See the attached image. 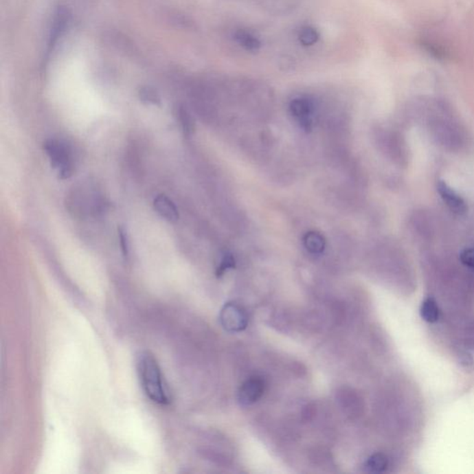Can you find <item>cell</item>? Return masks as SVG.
<instances>
[{"label":"cell","instance_id":"obj_12","mask_svg":"<svg viewBox=\"0 0 474 474\" xmlns=\"http://www.w3.org/2000/svg\"><path fill=\"white\" fill-rule=\"evenodd\" d=\"M319 38L318 31L313 26H303L298 33V40L304 47H311L315 45Z\"/></svg>","mask_w":474,"mask_h":474},{"label":"cell","instance_id":"obj_14","mask_svg":"<svg viewBox=\"0 0 474 474\" xmlns=\"http://www.w3.org/2000/svg\"><path fill=\"white\" fill-rule=\"evenodd\" d=\"M140 100L144 102L153 104V105H159L161 104V98L155 90L150 89V87H144L139 92Z\"/></svg>","mask_w":474,"mask_h":474},{"label":"cell","instance_id":"obj_11","mask_svg":"<svg viewBox=\"0 0 474 474\" xmlns=\"http://www.w3.org/2000/svg\"><path fill=\"white\" fill-rule=\"evenodd\" d=\"M292 113L300 119H307L313 110V103L307 98H297L291 104Z\"/></svg>","mask_w":474,"mask_h":474},{"label":"cell","instance_id":"obj_6","mask_svg":"<svg viewBox=\"0 0 474 474\" xmlns=\"http://www.w3.org/2000/svg\"><path fill=\"white\" fill-rule=\"evenodd\" d=\"M436 188H438V194L443 199L444 204L454 214L462 216L467 212L468 207L464 199L444 181L439 180L436 183Z\"/></svg>","mask_w":474,"mask_h":474},{"label":"cell","instance_id":"obj_17","mask_svg":"<svg viewBox=\"0 0 474 474\" xmlns=\"http://www.w3.org/2000/svg\"><path fill=\"white\" fill-rule=\"evenodd\" d=\"M120 246H121L122 253L125 258L129 257V242H128V236L126 231L122 226L118 228Z\"/></svg>","mask_w":474,"mask_h":474},{"label":"cell","instance_id":"obj_16","mask_svg":"<svg viewBox=\"0 0 474 474\" xmlns=\"http://www.w3.org/2000/svg\"><path fill=\"white\" fill-rule=\"evenodd\" d=\"M460 260L462 264L474 270V247H469L460 252Z\"/></svg>","mask_w":474,"mask_h":474},{"label":"cell","instance_id":"obj_3","mask_svg":"<svg viewBox=\"0 0 474 474\" xmlns=\"http://www.w3.org/2000/svg\"><path fill=\"white\" fill-rule=\"evenodd\" d=\"M220 321L226 331L238 332L247 328L249 319L240 306L227 303L221 311Z\"/></svg>","mask_w":474,"mask_h":474},{"label":"cell","instance_id":"obj_10","mask_svg":"<svg viewBox=\"0 0 474 474\" xmlns=\"http://www.w3.org/2000/svg\"><path fill=\"white\" fill-rule=\"evenodd\" d=\"M390 466V460L386 455L383 453L372 454L365 462V470L368 473H381L387 470Z\"/></svg>","mask_w":474,"mask_h":474},{"label":"cell","instance_id":"obj_5","mask_svg":"<svg viewBox=\"0 0 474 474\" xmlns=\"http://www.w3.org/2000/svg\"><path fill=\"white\" fill-rule=\"evenodd\" d=\"M69 23H70V14H69L68 10L63 7H58L53 15L52 25H50L47 47V56L54 52L58 40L65 34Z\"/></svg>","mask_w":474,"mask_h":474},{"label":"cell","instance_id":"obj_13","mask_svg":"<svg viewBox=\"0 0 474 474\" xmlns=\"http://www.w3.org/2000/svg\"><path fill=\"white\" fill-rule=\"evenodd\" d=\"M306 247L313 253H319L322 251L324 247V242L322 237L318 234H310L306 237Z\"/></svg>","mask_w":474,"mask_h":474},{"label":"cell","instance_id":"obj_4","mask_svg":"<svg viewBox=\"0 0 474 474\" xmlns=\"http://www.w3.org/2000/svg\"><path fill=\"white\" fill-rule=\"evenodd\" d=\"M266 390L265 380L262 377H249L242 383L238 390V400L244 406L256 403L264 395Z\"/></svg>","mask_w":474,"mask_h":474},{"label":"cell","instance_id":"obj_7","mask_svg":"<svg viewBox=\"0 0 474 474\" xmlns=\"http://www.w3.org/2000/svg\"><path fill=\"white\" fill-rule=\"evenodd\" d=\"M154 207L163 219L169 221V222H177L179 218L177 206L165 195H159L154 199Z\"/></svg>","mask_w":474,"mask_h":474},{"label":"cell","instance_id":"obj_2","mask_svg":"<svg viewBox=\"0 0 474 474\" xmlns=\"http://www.w3.org/2000/svg\"><path fill=\"white\" fill-rule=\"evenodd\" d=\"M44 150L52 167L58 170L61 179H67L74 172V158L70 146L63 141L49 139L44 143Z\"/></svg>","mask_w":474,"mask_h":474},{"label":"cell","instance_id":"obj_8","mask_svg":"<svg viewBox=\"0 0 474 474\" xmlns=\"http://www.w3.org/2000/svg\"><path fill=\"white\" fill-rule=\"evenodd\" d=\"M234 39L238 43L239 46L243 47L247 52H257L262 47V42L254 34L246 30H238L234 34Z\"/></svg>","mask_w":474,"mask_h":474},{"label":"cell","instance_id":"obj_15","mask_svg":"<svg viewBox=\"0 0 474 474\" xmlns=\"http://www.w3.org/2000/svg\"><path fill=\"white\" fill-rule=\"evenodd\" d=\"M179 118L181 121V124H182L183 131L185 134H190L193 131L194 122L192 120L190 114L188 113V111L185 110L183 108H181L179 110Z\"/></svg>","mask_w":474,"mask_h":474},{"label":"cell","instance_id":"obj_9","mask_svg":"<svg viewBox=\"0 0 474 474\" xmlns=\"http://www.w3.org/2000/svg\"><path fill=\"white\" fill-rule=\"evenodd\" d=\"M420 313L422 318L429 324H433L440 318V308L433 297H429L422 301Z\"/></svg>","mask_w":474,"mask_h":474},{"label":"cell","instance_id":"obj_1","mask_svg":"<svg viewBox=\"0 0 474 474\" xmlns=\"http://www.w3.org/2000/svg\"><path fill=\"white\" fill-rule=\"evenodd\" d=\"M141 385L148 398L159 405H169L170 396L158 362L150 353L142 352L137 359Z\"/></svg>","mask_w":474,"mask_h":474}]
</instances>
